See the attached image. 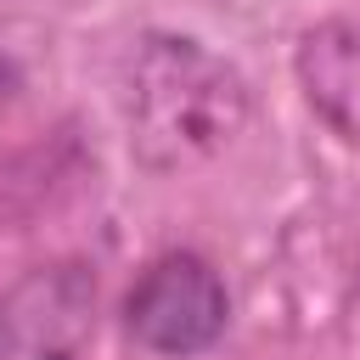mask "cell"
Wrapping results in <instances>:
<instances>
[{"label":"cell","instance_id":"6da1fadb","mask_svg":"<svg viewBox=\"0 0 360 360\" xmlns=\"http://www.w3.org/2000/svg\"><path fill=\"white\" fill-rule=\"evenodd\" d=\"M248 112L242 79L214 62L197 39H152L135 62L129 124L152 163H186L236 135Z\"/></svg>","mask_w":360,"mask_h":360},{"label":"cell","instance_id":"7a4b0ae2","mask_svg":"<svg viewBox=\"0 0 360 360\" xmlns=\"http://www.w3.org/2000/svg\"><path fill=\"white\" fill-rule=\"evenodd\" d=\"M225 315H231L225 281L197 253L152 259L135 276L129 298H124V326L152 354H197V349H208L225 332Z\"/></svg>","mask_w":360,"mask_h":360},{"label":"cell","instance_id":"3957f363","mask_svg":"<svg viewBox=\"0 0 360 360\" xmlns=\"http://www.w3.org/2000/svg\"><path fill=\"white\" fill-rule=\"evenodd\" d=\"M96 332V276L73 259L28 270L0 298V360H73Z\"/></svg>","mask_w":360,"mask_h":360},{"label":"cell","instance_id":"277c9868","mask_svg":"<svg viewBox=\"0 0 360 360\" xmlns=\"http://www.w3.org/2000/svg\"><path fill=\"white\" fill-rule=\"evenodd\" d=\"M298 79L309 107L349 141H360V17H332L304 34Z\"/></svg>","mask_w":360,"mask_h":360}]
</instances>
